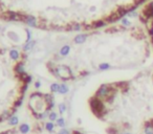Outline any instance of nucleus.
<instances>
[{
  "mask_svg": "<svg viewBox=\"0 0 153 134\" xmlns=\"http://www.w3.org/2000/svg\"><path fill=\"white\" fill-rule=\"evenodd\" d=\"M152 51L147 28L113 23L74 37L50 56L45 67L56 80L73 82L101 71L143 66Z\"/></svg>",
  "mask_w": 153,
  "mask_h": 134,
  "instance_id": "f257e3e1",
  "label": "nucleus"
},
{
  "mask_svg": "<svg viewBox=\"0 0 153 134\" xmlns=\"http://www.w3.org/2000/svg\"><path fill=\"white\" fill-rule=\"evenodd\" d=\"M150 0H0V20L55 33L116 23Z\"/></svg>",
  "mask_w": 153,
  "mask_h": 134,
  "instance_id": "f03ea898",
  "label": "nucleus"
},
{
  "mask_svg": "<svg viewBox=\"0 0 153 134\" xmlns=\"http://www.w3.org/2000/svg\"><path fill=\"white\" fill-rule=\"evenodd\" d=\"M87 103L107 134H153V68L102 84Z\"/></svg>",
  "mask_w": 153,
  "mask_h": 134,
  "instance_id": "7ed1b4c3",
  "label": "nucleus"
},
{
  "mask_svg": "<svg viewBox=\"0 0 153 134\" xmlns=\"http://www.w3.org/2000/svg\"><path fill=\"white\" fill-rule=\"evenodd\" d=\"M25 63L23 49L0 46V121L11 117L24 100L31 83Z\"/></svg>",
  "mask_w": 153,
  "mask_h": 134,
  "instance_id": "20e7f679",
  "label": "nucleus"
},
{
  "mask_svg": "<svg viewBox=\"0 0 153 134\" xmlns=\"http://www.w3.org/2000/svg\"><path fill=\"white\" fill-rule=\"evenodd\" d=\"M52 106V98L48 93L35 92L31 95L28 108L35 115H42L46 113Z\"/></svg>",
  "mask_w": 153,
  "mask_h": 134,
  "instance_id": "39448f33",
  "label": "nucleus"
}]
</instances>
